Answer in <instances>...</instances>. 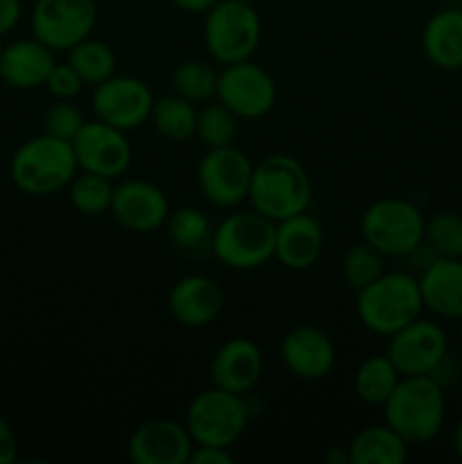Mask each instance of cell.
<instances>
[{
  "label": "cell",
  "instance_id": "obj_2",
  "mask_svg": "<svg viewBox=\"0 0 462 464\" xmlns=\"http://www.w3.org/2000/svg\"><path fill=\"white\" fill-rule=\"evenodd\" d=\"M385 424L408 444H426L447 421V392L430 376H401L383 403Z\"/></svg>",
  "mask_w": 462,
  "mask_h": 464
},
{
  "label": "cell",
  "instance_id": "obj_44",
  "mask_svg": "<svg viewBox=\"0 0 462 464\" xmlns=\"http://www.w3.org/2000/svg\"><path fill=\"white\" fill-rule=\"evenodd\" d=\"M245 3H254V0H245Z\"/></svg>",
  "mask_w": 462,
  "mask_h": 464
},
{
  "label": "cell",
  "instance_id": "obj_8",
  "mask_svg": "<svg viewBox=\"0 0 462 464\" xmlns=\"http://www.w3.org/2000/svg\"><path fill=\"white\" fill-rule=\"evenodd\" d=\"M249 421V408L243 394L226 392L220 388H208L195 394L186 411V429L195 444L231 449Z\"/></svg>",
  "mask_w": 462,
  "mask_h": 464
},
{
  "label": "cell",
  "instance_id": "obj_41",
  "mask_svg": "<svg viewBox=\"0 0 462 464\" xmlns=\"http://www.w3.org/2000/svg\"><path fill=\"white\" fill-rule=\"evenodd\" d=\"M453 451L462 460V417L457 420L456 429H453Z\"/></svg>",
  "mask_w": 462,
  "mask_h": 464
},
{
  "label": "cell",
  "instance_id": "obj_29",
  "mask_svg": "<svg viewBox=\"0 0 462 464\" xmlns=\"http://www.w3.org/2000/svg\"><path fill=\"white\" fill-rule=\"evenodd\" d=\"M111 181L109 177L95 175V172L77 170V175L68 184V198L75 211H80L82 216H102L104 211H109L113 188H116Z\"/></svg>",
  "mask_w": 462,
  "mask_h": 464
},
{
  "label": "cell",
  "instance_id": "obj_16",
  "mask_svg": "<svg viewBox=\"0 0 462 464\" xmlns=\"http://www.w3.org/2000/svg\"><path fill=\"white\" fill-rule=\"evenodd\" d=\"M193 447L184 421L149 420L136 426L127 453L134 464H188Z\"/></svg>",
  "mask_w": 462,
  "mask_h": 464
},
{
  "label": "cell",
  "instance_id": "obj_23",
  "mask_svg": "<svg viewBox=\"0 0 462 464\" xmlns=\"http://www.w3.org/2000/svg\"><path fill=\"white\" fill-rule=\"evenodd\" d=\"M421 50L433 66L442 71H462L460 7H444L426 21L421 30Z\"/></svg>",
  "mask_w": 462,
  "mask_h": 464
},
{
  "label": "cell",
  "instance_id": "obj_1",
  "mask_svg": "<svg viewBox=\"0 0 462 464\" xmlns=\"http://www.w3.org/2000/svg\"><path fill=\"white\" fill-rule=\"evenodd\" d=\"M313 199L306 168L290 154H270L254 163L247 202L254 211L279 222L308 211Z\"/></svg>",
  "mask_w": 462,
  "mask_h": 464
},
{
  "label": "cell",
  "instance_id": "obj_40",
  "mask_svg": "<svg viewBox=\"0 0 462 464\" xmlns=\"http://www.w3.org/2000/svg\"><path fill=\"white\" fill-rule=\"evenodd\" d=\"M170 3L186 14H207L217 0H170Z\"/></svg>",
  "mask_w": 462,
  "mask_h": 464
},
{
  "label": "cell",
  "instance_id": "obj_35",
  "mask_svg": "<svg viewBox=\"0 0 462 464\" xmlns=\"http://www.w3.org/2000/svg\"><path fill=\"white\" fill-rule=\"evenodd\" d=\"M84 86L86 84L82 82V77L77 75V71L68 62L54 63L48 80H45V89H48L57 100H75Z\"/></svg>",
  "mask_w": 462,
  "mask_h": 464
},
{
  "label": "cell",
  "instance_id": "obj_15",
  "mask_svg": "<svg viewBox=\"0 0 462 464\" xmlns=\"http://www.w3.org/2000/svg\"><path fill=\"white\" fill-rule=\"evenodd\" d=\"M109 213L131 234H152L166 225L170 202L163 188L145 179H127L113 188Z\"/></svg>",
  "mask_w": 462,
  "mask_h": 464
},
{
  "label": "cell",
  "instance_id": "obj_5",
  "mask_svg": "<svg viewBox=\"0 0 462 464\" xmlns=\"http://www.w3.org/2000/svg\"><path fill=\"white\" fill-rule=\"evenodd\" d=\"M424 231L421 208L403 198L376 199L361 218L362 240L385 258L410 256L424 243Z\"/></svg>",
  "mask_w": 462,
  "mask_h": 464
},
{
  "label": "cell",
  "instance_id": "obj_31",
  "mask_svg": "<svg viewBox=\"0 0 462 464\" xmlns=\"http://www.w3.org/2000/svg\"><path fill=\"white\" fill-rule=\"evenodd\" d=\"M168 238L172 245L181 249L202 247L207 240H211L213 227L204 211L195 207H181L172 211L166 220Z\"/></svg>",
  "mask_w": 462,
  "mask_h": 464
},
{
  "label": "cell",
  "instance_id": "obj_21",
  "mask_svg": "<svg viewBox=\"0 0 462 464\" xmlns=\"http://www.w3.org/2000/svg\"><path fill=\"white\" fill-rule=\"evenodd\" d=\"M54 50L39 39H18L3 48L0 45V82L18 91H32L45 86L54 68Z\"/></svg>",
  "mask_w": 462,
  "mask_h": 464
},
{
  "label": "cell",
  "instance_id": "obj_34",
  "mask_svg": "<svg viewBox=\"0 0 462 464\" xmlns=\"http://www.w3.org/2000/svg\"><path fill=\"white\" fill-rule=\"evenodd\" d=\"M86 118L71 100H59L57 104L48 107V111L43 113V131L45 134L54 136V139H62L72 143L80 130L84 127Z\"/></svg>",
  "mask_w": 462,
  "mask_h": 464
},
{
  "label": "cell",
  "instance_id": "obj_25",
  "mask_svg": "<svg viewBox=\"0 0 462 464\" xmlns=\"http://www.w3.org/2000/svg\"><path fill=\"white\" fill-rule=\"evenodd\" d=\"M149 122L161 139L170 140V143H186L195 136L197 109L193 102L179 98L177 93L163 95L159 100L154 98Z\"/></svg>",
  "mask_w": 462,
  "mask_h": 464
},
{
  "label": "cell",
  "instance_id": "obj_28",
  "mask_svg": "<svg viewBox=\"0 0 462 464\" xmlns=\"http://www.w3.org/2000/svg\"><path fill=\"white\" fill-rule=\"evenodd\" d=\"M217 77H220V72L213 68V63L188 59V62L179 63L177 71L172 72V93L193 104L208 102L211 98H216Z\"/></svg>",
  "mask_w": 462,
  "mask_h": 464
},
{
  "label": "cell",
  "instance_id": "obj_38",
  "mask_svg": "<svg viewBox=\"0 0 462 464\" xmlns=\"http://www.w3.org/2000/svg\"><path fill=\"white\" fill-rule=\"evenodd\" d=\"M18 458V440L12 424L0 417V464H12Z\"/></svg>",
  "mask_w": 462,
  "mask_h": 464
},
{
  "label": "cell",
  "instance_id": "obj_43",
  "mask_svg": "<svg viewBox=\"0 0 462 464\" xmlns=\"http://www.w3.org/2000/svg\"><path fill=\"white\" fill-rule=\"evenodd\" d=\"M460 399H462V381H460Z\"/></svg>",
  "mask_w": 462,
  "mask_h": 464
},
{
  "label": "cell",
  "instance_id": "obj_36",
  "mask_svg": "<svg viewBox=\"0 0 462 464\" xmlns=\"http://www.w3.org/2000/svg\"><path fill=\"white\" fill-rule=\"evenodd\" d=\"M428 376L439 385V388L444 390V392H447L448 388H453V385H457L462 381V367H460V362L453 358V353L448 352Z\"/></svg>",
  "mask_w": 462,
  "mask_h": 464
},
{
  "label": "cell",
  "instance_id": "obj_24",
  "mask_svg": "<svg viewBox=\"0 0 462 464\" xmlns=\"http://www.w3.org/2000/svg\"><path fill=\"white\" fill-rule=\"evenodd\" d=\"M349 464H403L410 444L383 421L358 430L347 444Z\"/></svg>",
  "mask_w": 462,
  "mask_h": 464
},
{
  "label": "cell",
  "instance_id": "obj_39",
  "mask_svg": "<svg viewBox=\"0 0 462 464\" xmlns=\"http://www.w3.org/2000/svg\"><path fill=\"white\" fill-rule=\"evenodd\" d=\"M23 5L21 0H0V36L9 34L21 23Z\"/></svg>",
  "mask_w": 462,
  "mask_h": 464
},
{
  "label": "cell",
  "instance_id": "obj_10",
  "mask_svg": "<svg viewBox=\"0 0 462 464\" xmlns=\"http://www.w3.org/2000/svg\"><path fill=\"white\" fill-rule=\"evenodd\" d=\"M254 163L236 145L211 148L197 166V184L204 199L217 208H236L249 195Z\"/></svg>",
  "mask_w": 462,
  "mask_h": 464
},
{
  "label": "cell",
  "instance_id": "obj_37",
  "mask_svg": "<svg viewBox=\"0 0 462 464\" xmlns=\"http://www.w3.org/2000/svg\"><path fill=\"white\" fill-rule=\"evenodd\" d=\"M234 453L226 447H213V444H195L188 464H231Z\"/></svg>",
  "mask_w": 462,
  "mask_h": 464
},
{
  "label": "cell",
  "instance_id": "obj_3",
  "mask_svg": "<svg viewBox=\"0 0 462 464\" xmlns=\"http://www.w3.org/2000/svg\"><path fill=\"white\" fill-rule=\"evenodd\" d=\"M77 170L80 168L72 145L45 131L18 145L9 161L14 186L30 198H48L68 188Z\"/></svg>",
  "mask_w": 462,
  "mask_h": 464
},
{
  "label": "cell",
  "instance_id": "obj_17",
  "mask_svg": "<svg viewBox=\"0 0 462 464\" xmlns=\"http://www.w3.org/2000/svg\"><path fill=\"white\" fill-rule=\"evenodd\" d=\"M279 356L293 376L302 381H320L333 370L335 344L320 326L299 324L281 338Z\"/></svg>",
  "mask_w": 462,
  "mask_h": 464
},
{
  "label": "cell",
  "instance_id": "obj_4",
  "mask_svg": "<svg viewBox=\"0 0 462 464\" xmlns=\"http://www.w3.org/2000/svg\"><path fill=\"white\" fill-rule=\"evenodd\" d=\"M356 313L361 324L376 335L390 338L424 313L419 279L410 272H388L358 290Z\"/></svg>",
  "mask_w": 462,
  "mask_h": 464
},
{
  "label": "cell",
  "instance_id": "obj_27",
  "mask_svg": "<svg viewBox=\"0 0 462 464\" xmlns=\"http://www.w3.org/2000/svg\"><path fill=\"white\" fill-rule=\"evenodd\" d=\"M68 63L77 71L82 82L89 86L102 84L111 75H116V53L111 45L98 39H84L68 50Z\"/></svg>",
  "mask_w": 462,
  "mask_h": 464
},
{
  "label": "cell",
  "instance_id": "obj_32",
  "mask_svg": "<svg viewBox=\"0 0 462 464\" xmlns=\"http://www.w3.org/2000/svg\"><path fill=\"white\" fill-rule=\"evenodd\" d=\"M424 243L435 256L462 258V216L453 211L435 213L426 220Z\"/></svg>",
  "mask_w": 462,
  "mask_h": 464
},
{
  "label": "cell",
  "instance_id": "obj_20",
  "mask_svg": "<svg viewBox=\"0 0 462 464\" xmlns=\"http://www.w3.org/2000/svg\"><path fill=\"white\" fill-rule=\"evenodd\" d=\"M324 249V231L311 213H297L276 222L274 258L294 272L315 266Z\"/></svg>",
  "mask_w": 462,
  "mask_h": 464
},
{
  "label": "cell",
  "instance_id": "obj_42",
  "mask_svg": "<svg viewBox=\"0 0 462 464\" xmlns=\"http://www.w3.org/2000/svg\"><path fill=\"white\" fill-rule=\"evenodd\" d=\"M457 322H460V329H457V331H460V343H462V317Z\"/></svg>",
  "mask_w": 462,
  "mask_h": 464
},
{
  "label": "cell",
  "instance_id": "obj_11",
  "mask_svg": "<svg viewBox=\"0 0 462 464\" xmlns=\"http://www.w3.org/2000/svg\"><path fill=\"white\" fill-rule=\"evenodd\" d=\"M216 98L234 111L236 118L256 121L267 116L276 104V82L252 59L229 63L217 77Z\"/></svg>",
  "mask_w": 462,
  "mask_h": 464
},
{
  "label": "cell",
  "instance_id": "obj_18",
  "mask_svg": "<svg viewBox=\"0 0 462 464\" xmlns=\"http://www.w3.org/2000/svg\"><path fill=\"white\" fill-rule=\"evenodd\" d=\"M225 308V290L213 276H181L168 293V311L172 320L188 329L213 324Z\"/></svg>",
  "mask_w": 462,
  "mask_h": 464
},
{
  "label": "cell",
  "instance_id": "obj_7",
  "mask_svg": "<svg viewBox=\"0 0 462 464\" xmlns=\"http://www.w3.org/2000/svg\"><path fill=\"white\" fill-rule=\"evenodd\" d=\"M276 222L258 211H234L213 229L211 249L234 270H254L274 258Z\"/></svg>",
  "mask_w": 462,
  "mask_h": 464
},
{
  "label": "cell",
  "instance_id": "obj_33",
  "mask_svg": "<svg viewBox=\"0 0 462 464\" xmlns=\"http://www.w3.org/2000/svg\"><path fill=\"white\" fill-rule=\"evenodd\" d=\"M383 254L376 252L371 245H367L365 240L353 247L347 249L342 258V275L344 281L351 290H362L365 285H370L371 281L379 279L385 272L383 267Z\"/></svg>",
  "mask_w": 462,
  "mask_h": 464
},
{
  "label": "cell",
  "instance_id": "obj_19",
  "mask_svg": "<svg viewBox=\"0 0 462 464\" xmlns=\"http://www.w3.org/2000/svg\"><path fill=\"white\" fill-rule=\"evenodd\" d=\"M213 388L226 390L234 394H247L256 388L263 374V352L254 340L231 338L225 344H220L216 353H213L211 367Z\"/></svg>",
  "mask_w": 462,
  "mask_h": 464
},
{
  "label": "cell",
  "instance_id": "obj_26",
  "mask_svg": "<svg viewBox=\"0 0 462 464\" xmlns=\"http://www.w3.org/2000/svg\"><path fill=\"white\" fill-rule=\"evenodd\" d=\"M399 381H401V374L390 361L388 353H374L358 365L356 374H353V390L361 401L370 403V406H383Z\"/></svg>",
  "mask_w": 462,
  "mask_h": 464
},
{
  "label": "cell",
  "instance_id": "obj_14",
  "mask_svg": "<svg viewBox=\"0 0 462 464\" xmlns=\"http://www.w3.org/2000/svg\"><path fill=\"white\" fill-rule=\"evenodd\" d=\"M127 131L107 125L102 121H86L80 134L72 139L77 168L95 175L118 179L131 166V145Z\"/></svg>",
  "mask_w": 462,
  "mask_h": 464
},
{
  "label": "cell",
  "instance_id": "obj_12",
  "mask_svg": "<svg viewBox=\"0 0 462 464\" xmlns=\"http://www.w3.org/2000/svg\"><path fill=\"white\" fill-rule=\"evenodd\" d=\"M154 93L143 80L131 75H111L102 84L93 86L91 109L98 121L131 131L145 125L152 113Z\"/></svg>",
  "mask_w": 462,
  "mask_h": 464
},
{
  "label": "cell",
  "instance_id": "obj_13",
  "mask_svg": "<svg viewBox=\"0 0 462 464\" xmlns=\"http://www.w3.org/2000/svg\"><path fill=\"white\" fill-rule=\"evenodd\" d=\"M385 353L401 376H428L448 353V335L435 320L417 317L390 335Z\"/></svg>",
  "mask_w": 462,
  "mask_h": 464
},
{
  "label": "cell",
  "instance_id": "obj_9",
  "mask_svg": "<svg viewBox=\"0 0 462 464\" xmlns=\"http://www.w3.org/2000/svg\"><path fill=\"white\" fill-rule=\"evenodd\" d=\"M95 23V0H36L32 7V36L54 53H68L89 39Z\"/></svg>",
  "mask_w": 462,
  "mask_h": 464
},
{
  "label": "cell",
  "instance_id": "obj_30",
  "mask_svg": "<svg viewBox=\"0 0 462 464\" xmlns=\"http://www.w3.org/2000/svg\"><path fill=\"white\" fill-rule=\"evenodd\" d=\"M236 131H238V118L234 116L231 109L225 104L207 102L197 111V127H195V136L199 143L211 148H225V145H234Z\"/></svg>",
  "mask_w": 462,
  "mask_h": 464
},
{
  "label": "cell",
  "instance_id": "obj_6",
  "mask_svg": "<svg viewBox=\"0 0 462 464\" xmlns=\"http://www.w3.org/2000/svg\"><path fill=\"white\" fill-rule=\"evenodd\" d=\"M263 23L254 3L217 0L204 14V45L213 62L229 63L252 59L261 44Z\"/></svg>",
  "mask_w": 462,
  "mask_h": 464
},
{
  "label": "cell",
  "instance_id": "obj_22",
  "mask_svg": "<svg viewBox=\"0 0 462 464\" xmlns=\"http://www.w3.org/2000/svg\"><path fill=\"white\" fill-rule=\"evenodd\" d=\"M424 311L442 320L462 317V258H433L419 272Z\"/></svg>",
  "mask_w": 462,
  "mask_h": 464
}]
</instances>
